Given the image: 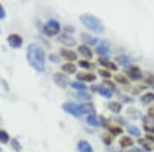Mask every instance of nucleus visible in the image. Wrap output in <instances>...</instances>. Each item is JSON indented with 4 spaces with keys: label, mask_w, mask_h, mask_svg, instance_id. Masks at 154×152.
Returning <instances> with one entry per match:
<instances>
[{
    "label": "nucleus",
    "mask_w": 154,
    "mask_h": 152,
    "mask_svg": "<svg viewBox=\"0 0 154 152\" xmlns=\"http://www.w3.org/2000/svg\"><path fill=\"white\" fill-rule=\"evenodd\" d=\"M58 41L66 46H74V45H76V43H77L76 39L74 38V37L69 35L68 33H65V32H64L63 34H60L58 36Z\"/></svg>",
    "instance_id": "nucleus-8"
},
{
    "label": "nucleus",
    "mask_w": 154,
    "mask_h": 152,
    "mask_svg": "<svg viewBox=\"0 0 154 152\" xmlns=\"http://www.w3.org/2000/svg\"><path fill=\"white\" fill-rule=\"evenodd\" d=\"M91 89L93 92H98L102 97L107 99H110L113 95V91L110 88H107L105 84H102V85H91Z\"/></svg>",
    "instance_id": "nucleus-7"
},
{
    "label": "nucleus",
    "mask_w": 154,
    "mask_h": 152,
    "mask_svg": "<svg viewBox=\"0 0 154 152\" xmlns=\"http://www.w3.org/2000/svg\"><path fill=\"white\" fill-rule=\"evenodd\" d=\"M26 58L30 66L37 72L45 71V51L36 43H30L27 47Z\"/></svg>",
    "instance_id": "nucleus-1"
},
{
    "label": "nucleus",
    "mask_w": 154,
    "mask_h": 152,
    "mask_svg": "<svg viewBox=\"0 0 154 152\" xmlns=\"http://www.w3.org/2000/svg\"><path fill=\"white\" fill-rule=\"evenodd\" d=\"M7 43L11 48H20L23 45V37L20 36L19 34L11 33L7 36Z\"/></svg>",
    "instance_id": "nucleus-6"
},
{
    "label": "nucleus",
    "mask_w": 154,
    "mask_h": 152,
    "mask_svg": "<svg viewBox=\"0 0 154 152\" xmlns=\"http://www.w3.org/2000/svg\"><path fill=\"white\" fill-rule=\"evenodd\" d=\"M77 80H79L80 82H93L97 79V76L93 73H83L80 72L76 75Z\"/></svg>",
    "instance_id": "nucleus-12"
},
{
    "label": "nucleus",
    "mask_w": 154,
    "mask_h": 152,
    "mask_svg": "<svg viewBox=\"0 0 154 152\" xmlns=\"http://www.w3.org/2000/svg\"><path fill=\"white\" fill-rule=\"evenodd\" d=\"M140 100L143 104L152 103V102H154V93H152V92H148V93L144 94L143 96L140 98Z\"/></svg>",
    "instance_id": "nucleus-21"
},
{
    "label": "nucleus",
    "mask_w": 154,
    "mask_h": 152,
    "mask_svg": "<svg viewBox=\"0 0 154 152\" xmlns=\"http://www.w3.org/2000/svg\"><path fill=\"white\" fill-rule=\"evenodd\" d=\"M103 142H104V144H106V145H110L111 143H112V138H111L110 136H108V135H103Z\"/></svg>",
    "instance_id": "nucleus-33"
},
{
    "label": "nucleus",
    "mask_w": 154,
    "mask_h": 152,
    "mask_svg": "<svg viewBox=\"0 0 154 152\" xmlns=\"http://www.w3.org/2000/svg\"><path fill=\"white\" fill-rule=\"evenodd\" d=\"M74 97L78 100H82V101H86V102H91L93 100L91 95L88 94L85 91H78L76 94H74Z\"/></svg>",
    "instance_id": "nucleus-16"
},
{
    "label": "nucleus",
    "mask_w": 154,
    "mask_h": 152,
    "mask_svg": "<svg viewBox=\"0 0 154 152\" xmlns=\"http://www.w3.org/2000/svg\"><path fill=\"white\" fill-rule=\"evenodd\" d=\"M79 21L86 29L93 31L96 34H103L105 31V26L102 23L99 18H97L94 14H83L79 17Z\"/></svg>",
    "instance_id": "nucleus-3"
},
{
    "label": "nucleus",
    "mask_w": 154,
    "mask_h": 152,
    "mask_svg": "<svg viewBox=\"0 0 154 152\" xmlns=\"http://www.w3.org/2000/svg\"><path fill=\"white\" fill-rule=\"evenodd\" d=\"M61 69L63 72L68 73V74H74V73H76V71H77V67L72 63H66V64L62 65Z\"/></svg>",
    "instance_id": "nucleus-18"
},
{
    "label": "nucleus",
    "mask_w": 154,
    "mask_h": 152,
    "mask_svg": "<svg viewBox=\"0 0 154 152\" xmlns=\"http://www.w3.org/2000/svg\"><path fill=\"white\" fill-rule=\"evenodd\" d=\"M98 62H99V63H100L103 67H105V68H108V69H110V70H113V71H117V70H118L117 65H116L115 63H113V62L109 61L108 59L100 58V59L98 60Z\"/></svg>",
    "instance_id": "nucleus-15"
},
{
    "label": "nucleus",
    "mask_w": 154,
    "mask_h": 152,
    "mask_svg": "<svg viewBox=\"0 0 154 152\" xmlns=\"http://www.w3.org/2000/svg\"><path fill=\"white\" fill-rule=\"evenodd\" d=\"M119 145L122 148H128V147H131L134 145V140L128 136H123L122 138L119 140Z\"/></svg>",
    "instance_id": "nucleus-19"
},
{
    "label": "nucleus",
    "mask_w": 154,
    "mask_h": 152,
    "mask_svg": "<svg viewBox=\"0 0 154 152\" xmlns=\"http://www.w3.org/2000/svg\"><path fill=\"white\" fill-rule=\"evenodd\" d=\"M77 149L78 152H94L93 146L85 140H79L77 142Z\"/></svg>",
    "instance_id": "nucleus-13"
},
{
    "label": "nucleus",
    "mask_w": 154,
    "mask_h": 152,
    "mask_svg": "<svg viewBox=\"0 0 154 152\" xmlns=\"http://www.w3.org/2000/svg\"><path fill=\"white\" fill-rule=\"evenodd\" d=\"M145 139L148 141H150V142H152V143H154V136H152V135H146Z\"/></svg>",
    "instance_id": "nucleus-39"
},
{
    "label": "nucleus",
    "mask_w": 154,
    "mask_h": 152,
    "mask_svg": "<svg viewBox=\"0 0 154 152\" xmlns=\"http://www.w3.org/2000/svg\"><path fill=\"white\" fill-rule=\"evenodd\" d=\"M98 73L100 76L104 77V78H107V79H109V78L112 77V74H111L108 70H106V69H99Z\"/></svg>",
    "instance_id": "nucleus-30"
},
{
    "label": "nucleus",
    "mask_w": 154,
    "mask_h": 152,
    "mask_svg": "<svg viewBox=\"0 0 154 152\" xmlns=\"http://www.w3.org/2000/svg\"><path fill=\"white\" fill-rule=\"evenodd\" d=\"M70 85H71V88H75L77 91H86V89H88V86L80 81H72L70 82Z\"/></svg>",
    "instance_id": "nucleus-24"
},
{
    "label": "nucleus",
    "mask_w": 154,
    "mask_h": 152,
    "mask_svg": "<svg viewBox=\"0 0 154 152\" xmlns=\"http://www.w3.org/2000/svg\"><path fill=\"white\" fill-rule=\"evenodd\" d=\"M108 131L110 132L111 135H113V137H116V136H118V135H120V134L123 133L122 129H121L120 126H109Z\"/></svg>",
    "instance_id": "nucleus-27"
},
{
    "label": "nucleus",
    "mask_w": 154,
    "mask_h": 152,
    "mask_svg": "<svg viewBox=\"0 0 154 152\" xmlns=\"http://www.w3.org/2000/svg\"><path fill=\"white\" fill-rule=\"evenodd\" d=\"M78 65L83 69H86V70H91V69L95 68V64L91 63L88 61H85V60H81V61L78 62Z\"/></svg>",
    "instance_id": "nucleus-25"
},
{
    "label": "nucleus",
    "mask_w": 154,
    "mask_h": 152,
    "mask_svg": "<svg viewBox=\"0 0 154 152\" xmlns=\"http://www.w3.org/2000/svg\"><path fill=\"white\" fill-rule=\"evenodd\" d=\"M60 54H61L62 58H64L65 60H67V61H77V59H78L77 54L75 53V51H71V49L61 48Z\"/></svg>",
    "instance_id": "nucleus-11"
},
{
    "label": "nucleus",
    "mask_w": 154,
    "mask_h": 152,
    "mask_svg": "<svg viewBox=\"0 0 154 152\" xmlns=\"http://www.w3.org/2000/svg\"><path fill=\"white\" fill-rule=\"evenodd\" d=\"M128 152H145V150H143L142 148H139V147H133Z\"/></svg>",
    "instance_id": "nucleus-38"
},
{
    "label": "nucleus",
    "mask_w": 154,
    "mask_h": 152,
    "mask_svg": "<svg viewBox=\"0 0 154 152\" xmlns=\"http://www.w3.org/2000/svg\"><path fill=\"white\" fill-rule=\"evenodd\" d=\"M9 135L7 132L4 129H0V143L1 144H6L9 142Z\"/></svg>",
    "instance_id": "nucleus-26"
},
{
    "label": "nucleus",
    "mask_w": 154,
    "mask_h": 152,
    "mask_svg": "<svg viewBox=\"0 0 154 152\" xmlns=\"http://www.w3.org/2000/svg\"><path fill=\"white\" fill-rule=\"evenodd\" d=\"M6 17V12L5 9H4L3 5L0 3V20H4V18Z\"/></svg>",
    "instance_id": "nucleus-34"
},
{
    "label": "nucleus",
    "mask_w": 154,
    "mask_h": 152,
    "mask_svg": "<svg viewBox=\"0 0 154 152\" xmlns=\"http://www.w3.org/2000/svg\"><path fill=\"white\" fill-rule=\"evenodd\" d=\"M86 123L91 126H100V123H99V120L97 119L95 114H88V115L86 116Z\"/></svg>",
    "instance_id": "nucleus-23"
},
{
    "label": "nucleus",
    "mask_w": 154,
    "mask_h": 152,
    "mask_svg": "<svg viewBox=\"0 0 154 152\" xmlns=\"http://www.w3.org/2000/svg\"><path fill=\"white\" fill-rule=\"evenodd\" d=\"M148 116L154 120V107H150L148 109Z\"/></svg>",
    "instance_id": "nucleus-36"
},
{
    "label": "nucleus",
    "mask_w": 154,
    "mask_h": 152,
    "mask_svg": "<svg viewBox=\"0 0 154 152\" xmlns=\"http://www.w3.org/2000/svg\"><path fill=\"white\" fill-rule=\"evenodd\" d=\"M53 79H54V82L57 84L60 88H65L67 86L70 84V79L69 77L65 75L64 73H60V72H56L53 76Z\"/></svg>",
    "instance_id": "nucleus-5"
},
{
    "label": "nucleus",
    "mask_w": 154,
    "mask_h": 152,
    "mask_svg": "<svg viewBox=\"0 0 154 152\" xmlns=\"http://www.w3.org/2000/svg\"><path fill=\"white\" fill-rule=\"evenodd\" d=\"M11 146H12V148L16 150V152H20L22 150V145H21V143L17 140V139H14V140H11Z\"/></svg>",
    "instance_id": "nucleus-31"
},
{
    "label": "nucleus",
    "mask_w": 154,
    "mask_h": 152,
    "mask_svg": "<svg viewBox=\"0 0 154 152\" xmlns=\"http://www.w3.org/2000/svg\"><path fill=\"white\" fill-rule=\"evenodd\" d=\"M114 79H115L116 82L121 83V84H128V82H130L128 77L125 75H121V74H116V75H114Z\"/></svg>",
    "instance_id": "nucleus-28"
},
{
    "label": "nucleus",
    "mask_w": 154,
    "mask_h": 152,
    "mask_svg": "<svg viewBox=\"0 0 154 152\" xmlns=\"http://www.w3.org/2000/svg\"><path fill=\"white\" fill-rule=\"evenodd\" d=\"M63 110L74 117H81L83 114H95V108L91 103L77 104L74 102H65L62 105Z\"/></svg>",
    "instance_id": "nucleus-2"
},
{
    "label": "nucleus",
    "mask_w": 154,
    "mask_h": 152,
    "mask_svg": "<svg viewBox=\"0 0 154 152\" xmlns=\"http://www.w3.org/2000/svg\"><path fill=\"white\" fill-rule=\"evenodd\" d=\"M96 53L100 56H109L110 54V46L107 41H101L96 46Z\"/></svg>",
    "instance_id": "nucleus-9"
},
{
    "label": "nucleus",
    "mask_w": 154,
    "mask_h": 152,
    "mask_svg": "<svg viewBox=\"0 0 154 152\" xmlns=\"http://www.w3.org/2000/svg\"><path fill=\"white\" fill-rule=\"evenodd\" d=\"M128 73L131 80H140L143 78V73L138 66H130Z\"/></svg>",
    "instance_id": "nucleus-10"
},
{
    "label": "nucleus",
    "mask_w": 154,
    "mask_h": 152,
    "mask_svg": "<svg viewBox=\"0 0 154 152\" xmlns=\"http://www.w3.org/2000/svg\"><path fill=\"white\" fill-rule=\"evenodd\" d=\"M108 108L110 111H112L113 113H119V112L121 111V109H122V106H121L120 103H118V102L116 101H111L108 103Z\"/></svg>",
    "instance_id": "nucleus-20"
},
{
    "label": "nucleus",
    "mask_w": 154,
    "mask_h": 152,
    "mask_svg": "<svg viewBox=\"0 0 154 152\" xmlns=\"http://www.w3.org/2000/svg\"><path fill=\"white\" fill-rule=\"evenodd\" d=\"M81 38H82L83 42H85V43H88L89 45H95V44L99 43V39L97 38V37H94L91 35H89L88 33H82L81 34Z\"/></svg>",
    "instance_id": "nucleus-17"
},
{
    "label": "nucleus",
    "mask_w": 154,
    "mask_h": 152,
    "mask_svg": "<svg viewBox=\"0 0 154 152\" xmlns=\"http://www.w3.org/2000/svg\"><path fill=\"white\" fill-rule=\"evenodd\" d=\"M43 33L48 37L56 36L61 32V24L59 21L54 19H51L43 25Z\"/></svg>",
    "instance_id": "nucleus-4"
},
{
    "label": "nucleus",
    "mask_w": 154,
    "mask_h": 152,
    "mask_svg": "<svg viewBox=\"0 0 154 152\" xmlns=\"http://www.w3.org/2000/svg\"><path fill=\"white\" fill-rule=\"evenodd\" d=\"M65 33H67V31H68V32H71V33H72V32H74V31H75V29H74L73 28V27H69V26H66L65 27Z\"/></svg>",
    "instance_id": "nucleus-40"
},
{
    "label": "nucleus",
    "mask_w": 154,
    "mask_h": 152,
    "mask_svg": "<svg viewBox=\"0 0 154 152\" xmlns=\"http://www.w3.org/2000/svg\"><path fill=\"white\" fill-rule=\"evenodd\" d=\"M77 51H78V53L81 54L82 57H84L85 59H93L94 58V53L93 51H91V48L88 46V45H79L78 47H77Z\"/></svg>",
    "instance_id": "nucleus-14"
},
{
    "label": "nucleus",
    "mask_w": 154,
    "mask_h": 152,
    "mask_svg": "<svg viewBox=\"0 0 154 152\" xmlns=\"http://www.w3.org/2000/svg\"><path fill=\"white\" fill-rule=\"evenodd\" d=\"M128 132L130 133L131 136H135V137H140L141 136V132L137 126H128Z\"/></svg>",
    "instance_id": "nucleus-29"
},
{
    "label": "nucleus",
    "mask_w": 154,
    "mask_h": 152,
    "mask_svg": "<svg viewBox=\"0 0 154 152\" xmlns=\"http://www.w3.org/2000/svg\"><path fill=\"white\" fill-rule=\"evenodd\" d=\"M145 81L147 82V83H149V84H153V83H154V76H152V75H148Z\"/></svg>",
    "instance_id": "nucleus-37"
},
{
    "label": "nucleus",
    "mask_w": 154,
    "mask_h": 152,
    "mask_svg": "<svg viewBox=\"0 0 154 152\" xmlns=\"http://www.w3.org/2000/svg\"><path fill=\"white\" fill-rule=\"evenodd\" d=\"M115 60H116V62H117L119 65H121V66H125V67H128L131 65V58H130V57H128V56H119Z\"/></svg>",
    "instance_id": "nucleus-22"
},
{
    "label": "nucleus",
    "mask_w": 154,
    "mask_h": 152,
    "mask_svg": "<svg viewBox=\"0 0 154 152\" xmlns=\"http://www.w3.org/2000/svg\"><path fill=\"white\" fill-rule=\"evenodd\" d=\"M144 129H145L147 133H150V134H154V128L153 126H148V124H144Z\"/></svg>",
    "instance_id": "nucleus-35"
},
{
    "label": "nucleus",
    "mask_w": 154,
    "mask_h": 152,
    "mask_svg": "<svg viewBox=\"0 0 154 152\" xmlns=\"http://www.w3.org/2000/svg\"><path fill=\"white\" fill-rule=\"evenodd\" d=\"M48 60L51 62H53V63H54V64L61 63V59H60V57L57 56L56 54H49V56H48Z\"/></svg>",
    "instance_id": "nucleus-32"
}]
</instances>
